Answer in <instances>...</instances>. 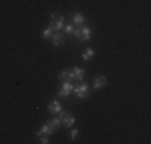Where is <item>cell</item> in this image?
<instances>
[{"mask_svg": "<svg viewBox=\"0 0 151 144\" xmlns=\"http://www.w3.org/2000/svg\"><path fill=\"white\" fill-rule=\"evenodd\" d=\"M74 37L77 38L79 42H87V40H90L92 38V35H93V32H92V29L88 27V26H85V24H81V26H77L74 29Z\"/></svg>", "mask_w": 151, "mask_h": 144, "instance_id": "6da1fadb", "label": "cell"}, {"mask_svg": "<svg viewBox=\"0 0 151 144\" xmlns=\"http://www.w3.org/2000/svg\"><path fill=\"white\" fill-rule=\"evenodd\" d=\"M48 27H52L55 32L58 31H63L64 27V16L60 13H52V16H50V23H48Z\"/></svg>", "mask_w": 151, "mask_h": 144, "instance_id": "7a4b0ae2", "label": "cell"}, {"mask_svg": "<svg viewBox=\"0 0 151 144\" xmlns=\"http://www.w3.org/2000/svg\"><path fill=\"white\" fill-rule=\"evenodd\" d=\"M73 91L76 93V96H77L79 99H84L88 96V93H90V90H88V83L87 82H81L79 85H74V90Z\"/></svg>", "mask_w": 151, "mask_h": 144, "instance_id": "3957f363", "label": "cell"}, {"mask_svg": "<svg viewBox=\"0 0 151 144\" xmlns=\"http://www.w3.org/2000/svg\"><path fill=\"white\" fill-rule=\"evenodd\" d=\"M74 90V85L71 80H63V83H61L60 86V91H58V96H61V98H66V96H69L71 93H73Z\"/></svg>", "mask_w": 151, "mask_h": 144, "instance_id": "277c9868", "label": "cell"}, {"mask_svg": "<svg viewBox=\"0 0 151 144\" xmlns=\"http://www.w3.org/2000/svg\"><path fill=\"white\" fill-rule=\"evenodd\" d=\"M84 75H85V71L82 69V67H74V69H69V80L84 82Z\"/></svg>", "mask_w": 151, "mask_h": 144, "instance_id": "5b68a950", "label": "cell"}, {"mask_svg": "<svg viewBox=\"0 0 151 144\" xmlns=\"http://www.w3.org/2000/svg\"><path fill=\"white\" fill-rule=\"evenodd\" d=\"M55 130H56V128L53 127L52 122H47V123H44L40 128H39V131L35 133V136H37V138H39V136H42V135H48V136H50L53 131H55Z\"/></svg>", "mask_w": 151, "mask_h": 144, "instance_id": "8992f818", "label": "cell"}, {"mask_svg": "<svg viewBox=\"0 0 151 144\" xmlns=\"http://www.w3.org/2000/svg\"><path fill=\"white\" fill-rule=\"evenodd\" d=\"M64 40H66V35H64V32H53V35H52V42H53V45L55 46H60V45H63Z\"/></svg>", "mask_w": 151, "mask_h": 144, "instance_id": "52a82bcc", "label": "cell"}, {"mask_svg": "<svg viewBox=\"0 0 151 144\" xmlns=\"http://www.w3.org/2000/svg\"><path fill=\"white\" fill-rule=\"evenodd\" d=\"M47 110H48L50 114H60L61 112V103L56 99L50 101V103L47 104Z\"/></svg>", "mask_w": 151, "mask_h": 144, "instance_id": "ba28073f", "label": "cell"}, {"mask_svg": "<svg viewBox=\"0 0 151 144\" xmlns=\"http://www.w3.org/2000/svg\"><path fill=\"white\" fill-rule=\"evenodd\" d=\"M61 115H63V125L66 128H71L74 125V122H76V118H74V115L71 114V112H61Z\"/></svg>", "mask_w": 151, "mask_h": 144, "instance_id": "9c48e42d", "label": "cell"}, {"mask_svg": "<svg viewBox=\"0 0 151 144\" xmlns=\"http://www.w3.org/2000/svg\"><path fill=\"white\" fill-rule=\"evenodd\" d=\"M106 86V75H98L93 80V90H101Z\"/></svg>", "mask_w": 151, "mask_h": 144, "instance_id": "30bf717a", "label": "cell"}, {"mask_svg": "<svg viewBox=\"0 0 151 144\" xmlns=\"http://www.w3.org/2000/svg\"><path fill=\"white\" fill-rule=\"evenodd\" d=\"M71 21H73L74 26H81V24L85 23V18H84V14H82L81 11H77V13H73V16H71Z\"/></svg>", "mask_w": 151, "mask_h": 144, "instance_id": "8fae6325", "label": "cell"}, {"mask_svg": "<svg viewBox=\"0 0 151 144\" xmlns=\"http://www.w3.org/2000/svg\"><path fill=\"white\" fill-rule=\"evenodd\" d=\"M93 56H95V50L93 48H85V51L82 53V59H85V61L92 59Z\"/></svg>", "mask_w": 151, "mask_h": 144, "instance_id": "7c38bea8", "label": "cell"}, {"mask_svg": "<svg viewBox=\"0 0 151 144\" xmlns=\"http://www.w3.org/2000/svg\"><path fill=\"white\" fill-rule=\"evenodd\" d=\"M61 112H63V110H61ZM61 112H60V115H56V117L52 120V123H53L55 128H60L61 125H63V115H61Z\"/></svg>", "mask_w": 151, "mask_h": 144, "instance_id": "4fadbf2b", "label": "cell"}, {"mask_svg": "<svg viewBox=\"0 0 151 144\" xmlns=\"http://www.w3.org/2000/svg\"><path fill=\"white\" fill-rule=\"evenodd\" d=\"M53 32H55V31H53V29H52V27H47V29H45V31H44V32H42V37H44V38H45V40H48V38H52V35H53Z\"/></svg>", "mask_w": 151, "mask_h": 144, "instance_id": "5bb4252c", "label": "cell"}, {"mask_svg": "<svg viewBox=\"0 0 151 144\" xmlns=\"http://www.w3.org/2000/svg\"><path fill=\"white\" fill-rule=\"evenodd\" d=\"M60 80H69V69H66V71H61L60 72Z\"/></svg>", "mask_w": 151, "mask_h": 144, "instance_id": "9a60e30c", "label": "cell"}, {"mask_svg": "<svg viewBox=\"0 0 151 144\" xmlns=\"http://www.w3.org/2000/svg\"><path fill=\"white\" fill-rule=\"evenodd\" d=\"M63 29H64V32H66V34H73L76 27H74V24L71 23V24H64V27H63Z\"/></svg>", "mask_w": 151, "mask_h": 144, "instance_id": "2e32d148", "label": "cell"}, {"mask_svg": "<svg viewBox=\"0 0 151 144\" xmlns=\"http://www.w3.org/2000/svg\"><path fill=\"white\" fill-rule=\"evenodd\" d=\"M39 143L40 144H48V135H42V136H39Z\"/></svg>", "mask_w": 151, "mask_h": 144, "instance_id": "e0dca14e", "label": "cell"}, {"mask_svg": "<svg viewBox=\"0 0 151 144\" xmlns=\"http://www.w3.org/2000/svg\"><path fill=\"white\" fill-rule=\"evenodd\" d=\"M71 139H76V138H77V136H79V130L77 128H73V130H71Z\"/></svg>", "mask_w": 151, "mask_h": 144, "instance_id": "ac0fdd59", "label": "cell"}]
</instances>
